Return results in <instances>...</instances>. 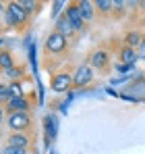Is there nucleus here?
Wrapping results in <instances>:
<instances>
[{
	"instance_id": "f257e3e1",
	"label": "nucleus",
	"mask_w": 145,
	"mask_h": 154,
	"mask_svg": "<svg viewBox=\"0 0 145 154\" xmlns=\"http://www.w3.org/2000/svg\"><path fill=\"white\" fill-rule=\"evenodd\" d=\"M27 19H29V15L25 13V8L19 2H8V4H6V8H4V21H6L8 27L23 25Z\"/></svg>"
},
{
	"instance_id": "f03ea898",
	"label": "nucleus",
	"mask_w": 145,
	"mask_h": 154,
	"mask_svg": "<svg viewBox=\"0 0 145 154\" xmlns=\"http://www.w3.org/2000/svg\"><path fill=\"white\" fill-rule=\"evenodd\" d=\"M6 125L13 129V133H25L31 125L29 112H10L6 117Z\"/></svg>"
},
{
	"instance_id": "7ed1b4c3",
	"label": "nucleus",
	"mask_w": 145,
	"mask_h": 154,
	"mask_svg": "<svg viewBox=\"0 0 145 154\" xmlns=\"http://www.w3.org/2000/svg\"><path fill=\"white\" fill-rule=\"evenodd\" d=\"M93 81V69L89 65H79L72 73V85L77 88H85Z\"/></svg>"
},
{
	"instance_id": "20e7f679",
	"label": "nucleus",
	"mask_w": 145,
	"mask_h": 154,
	"mask_svg": "<svg viewBox=\"0 0 145 154\" xmlns=\"http://www.w3.org/2000/svg\"><path fill=\"white\" fill-rule=\"evenodd\" d=\"M67 48V38L60 35L58 31H52L48 38H46V50L52 52V54H58Z\"/></svg>"
},
{
	"instance_id": "39448f33",
	"label": "nucleus",
	"mask_w": 145,
	"mask_h": 154,
	"mask_svg": "<svg viewBox=\"0 0 145 154\" xmlns=\"http://www.w3.org/2000/svg\"><path fill=\"white\" fill-rule=\"evenodd\" d=\"M50 85H52L54 92H67L72 85V73H69V71L56 73V75L52 77V83H50Z\"/></svg>"
},
{
	"instance_id": "423d86ee",
	"label": "nucleus",
	"mask_w": 145,
	"mask_h": 154,
	"mask_svg": "<svg viewBox=\"0 0 145 154\" xmlns=\"http://www.w3.org/2000/svg\"><path fill=\"white\" fill-rule=\"evenodd\" d=\"M29 108V100L25 96H13L8 102L4 104V110L10 115V112H27Z\"/></svg>"
},
{
	"instance_id": "0eeeda50",
	"label": "nucleus",
	"mask_w": 145,
	"mask_h": 154,
	"mask_svg": "<svg viewBox=\"0 0 145 154\" xmlns=\"http://www.w3.org/2000/svg\"><path fill=\"white\" fill-rule=\"evenodd\" d=\"M108 60H110V54L108 50H96L89 54V67L91 69H104V67H108Z\"/></svg>"
},
{
	"instance_id": "6e6552de",
	"label": "nucleus",
	"mask_w": 145,
	"mask_h": 154,
	"mask_svg": "<svg viewBox=\"0 0 145 154\" xmlns=\"http://www.w3.org/2000/svg\"><path fill=\"white\" fill-rule=\"evenodd\" d=\"M67 17H69V21L72 23V29L75 31H81L83 25H85V21L81 19V15H79V8H77V4H69L67 6V13H64Z\"/></svg>"
},
{
	"instance_id": "1a4fd4ad",
	"label": "nucleus",
	"mask_w": 145,
	"mask_h": 154,
	"mask_svg": "<svg viewBox=\"0 0 145 154\" xmlns=\"http://www.w3.org/2000/svg\"><path fill=\"white\" fill-rule=\"evenodd\" d=\"M54 31H58V33H60V35H64L67 40L75 33L72 23L69 21V17H67V15H62V17H58V19H56V27H54Z\"/></svg>"
},
{
	"instance_id": "9d476101",
	"label": "nucleus",
	"mask_w": 145,
	"mask_h": 154,
	"mask_svg": "<svg viewBox=\"0 0 145 154\" xmlns=\"http://www.w3.org/2000/svg\"><path fill=\"white\" fill-rule=\"evenodd\" d=\"M77 8H79V15H81V19H83L85 23L91 21L93 15H96V4L89 2V0H81V2H77Z\"/></svg>"
},
{
	"instance_id": "9b49d317",
	"label": "nucleus",
	"mask_w": 145,
	"mask_h": 154,
	"mask_svg": "<svg viewBox=\"0 0 145 154\" xmlns=\"http://www.w3.org/2000/svg\"><path fill=\"white\" fill-rule=\"evenodd\" d=\"M6 146H17V148H27L29 150V137L25 133H10L6 140Z\"/></svg>"
},
{
	"instance_id": "f8f14e48",
	"label": "nucleus",
	"mask_w": 145,
	"mask_h": 154,
	"mask_svg": "<svg viewBox=\"0 0 145 154\" xmlns=\"http://www.w3.org/2000/svg\"><path fill=\"white\" fill-rule=\"evenodd\" d=\"M137 56H139V52L135 50V48H129V46H124V48L120 50V60L124 63V65H129V67H131V65L137 60Z\"/></svg>"
},
{
	"instance_id": "ddd939ff",
	"label": "nucleus",
	"mask_w": 145,
	"mask_h": 154,
	"mask_svg": "<svg viewBox=\"0 0 145 154\" xmlns=\"http://www.w3.org/2000/svg\"><path fill=\"white\" fill-rule=\"evenodd\" d=\"M15 67V58H13V54L8 50H2L0 52V71L4 73V71H8V69H13Z\"/></svg>"
},
{
	"instance_id": "4468645a",
	"label": "nucleus",
	"mask_w": 145,
	"mask_h": 154,
	"mask_svg": "<svg viewBox=\"0 0 145 154\" xmlns=\"http://www.w3.org/2000/svg\"><path fill=\"white\" fill-rule=\"evenodd\" d=\"M143 40H145V38L139 33V31H129V33H126V38H124V42H126V46H129V48H139Z\"/></svg>"
},
{
	"instance_id": "2eb2a0df",
	"label": "nucleus",
	"mask_w": 145,
	"mask_h": 154,
	"mask_svg": "<svg viewBox=\"0 0 145 154\" xmlns=\"http://www.w3.org/2000/svg\"><path fill=\"white\" fill-rule=\"evenodd\" d=\"M19 4L25 8V13H27V15L37 13V8H40V2H33V0H19Z\"/></svg>"
},
{
	"instance_id": "dca6fc26",
	"label": "nucleus",
	"mask_w": 145,
	"mask_h": 154,
	"mask_svg": "<svg viewBox=\"0 0 145 154\" xmlns=\"http://www.w3.org/2000/svg\"><path fill=\"white\" fill-rule=\"evenodd\" d=\"M93 4H96V11H102V13H110L114 8V2H110V0H97Z\"/></svg>"
},
{
	"instance_id": "f3484780",
	"label": "nucleus",
	"mask_w": 145,
	"mask_h": 154,
	"mask_svg": "<svg viewBox=\"0 0 145 154\" xmlns=\"http://www.w3.org/2000/svg\"><path fill=\"white\" fill-rule=\"evenodd\" d=\"M4 75L8 77V79H13V81H19V79H21V75H23V69L15 65L13 69H8V71H4Z\"/></svg>"
},
{
	"instance_id": "a211bd4d",
	"label": "nucleus",
	"mask_w": 145,
	"mask_h": 154,
	"mask_svg": "<svg viewBox=\"0 0 145 154\" xmlns=\"http://www.w3.org/2000/svg\"><path fill=\"white\" fill-rule=\"evenodd\" d=\"M10 98H13V94H10V88H8V85H4V83H0V104L4 102H8V100H10Z\"/></svg>"
},
{
	"instance_id": "6ab92c4d",
	"label": "nucleus",
	"mask_w": 145,
	"mask_h": 154,
	"mask_svg": "<svg viewBox=\"0 0 145 154\" xmlns=\"http://www.w3.org/2000/svg\"><path fill=\"white\" fill-rule=\"evenodd\" d=\"M2 154H29L27 148H17V146H4Z\"/></svg>"
},
{
	"instance_id": "aec40b11",
	"label": "nucleus",
	"mask_w": 145,
	"mask_h": 154,
	"mask_svg": "<svg viewBox=\"0 0 145 154\" xmlns=\"http://www.w3.org/2000/svg\"><path fill=\"white\" fill-rule=\"evenodd\" d=\"M8 88H10V94H13V96H23V85H21L19 81H10Z\"/></svg>"
},
{
	"instance_id": "412c9836",
	"label": "nucleus",
	"mask_w": 145,
	"mask_h": 154,
	"mask_svg": "<svg viewBox=\"0 0 145 154\" xmlns=\"http://www.w3.org/2000/svg\"><path fill=\"white\" fill-rule=\"evenodd\" d=\"M64 6V2H54V8H52V17H56L60 13V8Z\"/></svg>"
},
{
	"instance_id": "4be33fe9",
	"label": "nucleus",
	"mask_w": 145,
	"mask_h": 154,
	"mask_svg": "<svg viewBox=\"0 0 145 154\" xmlns=\"http://www.w3.org/2000/svg\"><path fill=\"white\" fill-rule=\"evenodd\" d=\"M139 56H141V58L145 60V40L141 42V46H139Z\"/></svg>"
},
{
	"instance_id": "5701e85b",
	"label": "nucleus",
	"mask_w": 145,
	"mask_h": 154,
	"mask_svg": "<svg viewBox=\"0 0 145 154\" xmlns=\"http://www.w3.org/2000/svg\"><path fill=\"white\" fill-rule=\"evenodd\" d=\"M2 119H4V108H2V104H0V123H2Z\"/></svg>"
},
{
	"instance_id": "b1692460",
	"label": "nucleus",
	"mask_w": 145,
	"mask_h": 154,
	"mask_svg": "<svg viewBox=\"0 0 145 154\" xmlns=\"http://www.w3.org/2000/svg\"><path fill=\"white\" fill-rule=\"evenodd\" d=\"M2 46H4V38H0V52H2Z\"/></svg>"
},
{
	"instance_id": "393cba45",
	"label": "nucleus",
	"mask_w": 145,
	"mask_h": 154,
	"mask_svg": "<svg viewBox=\"0 0 145 154\" xmlns=\"http://www.w3.org/2000/svg\"><path fill=\"white\" fill-rule=\"evenodd\" d=\"M0 75H2V71H0Z\"/></svg>"
}]
</instances>
